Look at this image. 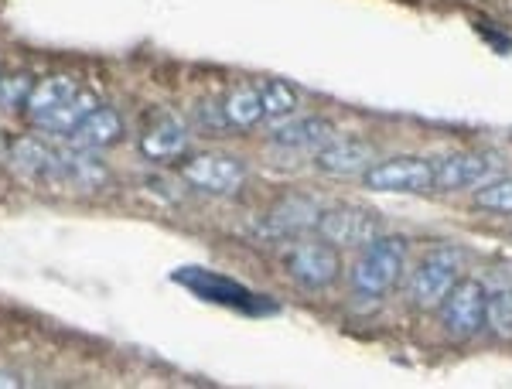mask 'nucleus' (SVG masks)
<instances>
[{"label": "nucleus", "instance_id": "f257e3e1", "mask_svg": "<svg viewBox=\"0 0 512 389\" xmlns=\"http://www.w3.org/2000/svg\"><path fill=\"white\" fill-rule=\"evenodd\" d=\"M407 253L410 239L396 233H379L373 243L362 246L359 260L349 270V284L355 297H366V301H379L400 284L403 270H407Z\"/></svg>", "mask_w": 512, "mask_h": 389}, {"label": "nucleus", "instance_id": "f03ea898", "mask_svg": "<svg viewBox=\"0 0 512 389\" xmlns=\"http://www.w3.org/2000/svg\"><path fill=\"white\" fill-rule=\"evenodd\" d=\"M284 267H287V277H291L297 287L318 294L342 280L345 260L335 243H328L325 236H318V239H301V243H294L284 260Z\"/></svg>", "mask_w": 512, "mask_h": 389}, {"label": "nucleus", "instance_id": "7ed1b4c3", "mask_svg": "<svg viewBox=\"0 0 512 389\" xmlns=\"http://www.w3.org/2000/svg\"><path fill=\"white\" fill-rule=\"evenodd\" d=\"M110 181V171H106L103 161H96L93 151L86 147H59L52 144V161H48V171H45V188H65V192H79V195H89V192H99V188Z\"/></svg>", "mask_w": 512, "mask_h": 389}, {"label": "nucleus", "instance_id": "20e7f679", "mask_svg": "<svg viewBox=\"0 0 512 389\" xmlns=\"http://www.w3.org/2000/svg\"><path fill=\"white\" fill-rule=\"evenodd\" d=\"M362 185L386 195H427L434 192V161L417 154L379 157L362 175Z\"/></svg>", "mask_w": 512, "mask_h": 389}, {"label": "nucleus", "instance_id": "39448f33", "mask_svg": "<svg viewBox=\"0 0 512 389\" xmlns=\"http://www.w3.org/2000/svg\"><path fill=\"white\" fill-rule=\"evenodd\" d=\"M485 301H489V291H485L482 280L475 277H458V284L451 287V294L444 297L441 311V325L451 338L458 342H468L478 331L485 328Z\"/></svg>", "mask_w": 512, "mask_h": 389}, {"label": "nucleus", "instance_id": "423d86ee", "mask_svg": "<svg viewBox=\"0 0 512 389\" xmlns=\"http://www.w3.org/2000/svg\"><path fill=\"white\" fill-rule=\"evenodd\" d=\"M181 178L202 195H236L246 185V164L233 154H195L181 164Z\"/></svg>", "mask_w": 512, "mask_h": 389}, {"label": "nucleus", "instance_id": "0eeeda50", "mask_svg": "<svg viewBox=\"0 0 512 389\" xmlns=\"http://www.w3.org/2000/svg\"><path fill=\"white\" fill-rule=\"evenodd\" d=\"M318 233L335 243L338 250H362L373 239L383 233V219L369 209H359V205H332V209L321 212L318 219Z\"/></svg>", "mask_w": 512, "mask_h": 389}, {"label": "nucleus", "instance_id": "6e6552de", "mask_svg": "<svg viewBox=\"0 0 512 389\" xmlns=\"http://www.w3.org/2000/svg\"><path fill=\"white\" fill-rule=\"evenodd\" d=\"M454 284H458V263L448 253H431L417 263L414 277H410V301L420 311H437Z\"/></svg>", "mask_w": 512, "mask_h": 389}, {"label": "nucleus", "instance_id": "1a4fd4ad", "mask_svg": "<svg viewBox=\"0 0 512 389\" xmlns=\"http://www.w3.org/2000/svg\"><path fill=\"white\" fill-rule=\"evenodd\" d=\"M376 161H379L376 144H369V140H362V137H349V140L335 137V140H328L321 151H315L318 171H325V175H332V178H362Z\"/></svg>", "mask_w": 512, "mask_h": 389}, {"label": "nucleus", "instance_id": "9d476101", "mask_svg": "<svg viewBox=\"0 0 512 389\" xmlns=\"http://www.w3.org/2000/svg\"><path fill=\"white\" fill-rule=\"evenodd\" d=\"M495 168V161L489 154H475V151H458L448 154L434 164V192H465V188L485 185Z\"/></svg>", "mask_w": 512, "mask_h": 389}, {"label": "nucleus", "instance_id": "9b49d317", "mask_svg": "<svg viewBox=\"0 0 512 389\" xmlns=\"http://www.w3.org/2000/svg\"><path fill=\"white\" fill-rule=\"evenodd\" d=\"M188 151V127L178 117L164 113L140 134V154L147 161H175Z\"/></svg>", "mask_w": 512, "mask_h": 389}, {"label": "nucleus", "instance_id": "f8f14e48", "mask_svg": "<svg viewBox=\"0 0 512 389\" xmlns=\"http://www.w3.org/2000/svg\"><path fill=\"white\" fill-rule=\"evenodd\" d=\"M120 140H123V117L113 106H96L86 120L69 130V144L86 147V151H103V147H113Z\"/></svg>", "mask_w": 512, "mask_h": 389}, {"label": "nucleus", "instance_id": "ddd939ff", "mask_svg": "<svg viewBox=\"0 0 512 389\" xmlns=\"http://www.w3.org/2000/svg\"><path fill=\"white\" fill-rule=\"evenodd\" d=\"M328 140H335V123L325 117H297L270 134V144L284 151H321Z\"/></svg>", "mask_w": 512, "mask_h": 389}, {"label": "nucleus", "instance_id": "4468645a", "mask_svg": "<svg viewBox=\"0 0 512 389\" xmlns=\"http://www.w3.org/2000/svg\"><path fill=\"white\" fill-rule=\"evenodd\" d=\"M321 209L308 195H284L274 209L267 212V226L277 236H301L308 229H318Z\"/></svg>", "mask_w": 512, "mask_h": 389}, {"label": "nucleus", "instance_id": "2eb2a0df", "mask_svg": "<svg viewBox=\"0 0 512 389\" xmlns=\"http://www.w3.org/2000/svg\"><path fill=\"white\" fill-rule=\"evenodd\" d=\"M175 280H178V284H185V287H192V291L198 297H205V301L229 304V308H246V304H250V294H246L239 284H233V280L219 277V273L188 267V270H178Z\"/></svg>", "mask_w": 512, "mask_h": 389}, {"label": "nucleus", "instance_id": "dca6fc26", "mask_svg": "<svg viewBox=\"0 0 512 389\" xmlns=\"http://www.w3.org/2000/svg\"><path fill=\"white\" fill-rule=\"evenodd\" d=\"M99 106V99L93 93H86V89H79L76 96L69 99V103L55 106L52 113H41V117L31 120V127H38L41 134H59V137H69V130L82 123Z\"/></svg>", "mask_w": 512, "mask_h": 389}, {"label": "nucleus", "instance_id": "f3484780", "mask_svg": "<svg viewBox=\"0 0 512 389\" xmlns=\"http://www.w3.org/2000/svg\"><path fill=\"white\" fill-rule=\"evenodd\" d=\"M79 82L72 76H48V79H38L35 89H31L28 103H24V113H28V120L41 117V113H52L55 106L69 103L72 96L79 93Z\"/></svg>", "mask_w": 512, "mask_h": 389}, {"label": "nucleus", "instance_id": "a211bd4d", "mask_svg": "<svg viewBox=\"0 0 512 389\" xmlns=\"http://www.w3.org/2000/svg\"><path fill=\"white\" fill-rule=\"evenodd\" d=\"M48 161H52V144L41 137H21L14 140L11 147V164L21 178H31V181H45V171H48Z\"/></svg>", "mask_w": 512, "mask_h": 389}, {"label": "nucleus", "instance_id": "6ab92c4d", "mask_svg": "<svg viewBox=\"0 0 512 389\" xmlns=\"http://www.w3.org/2000/svg\"><path fill=\"white\" fill-rule=\"evenodd\" d=\"M222 110L233 130H250L263 120V103H260V89L253 86H239L226 99H222Z\"/></svg>", "mask_w": 512, "mask_h": 389}, {"label": "nucleus", "instance_id": "aec40b11", "mask_svg": "<svg viewBox=\"0 0 512 389\" xmlns=\"http://www.w3.org/2000/svg\"><path fill=\"white\" fill-rule=\"evenodd\" d=\"M485 331L499 342H512V291L502 287V291H489V301H485Z\"/></svg>", "mask_w": 512, "mask_h": 389}, {"label": "nucleus", "instance_id": "412c9836", "mask_svg": "<svg viewBox=\"0 0 512 389\" xmlns=\"http://www.w3.org/2000/svg\"><path fill=\"white\" fill-rule=\"evenodd\" d=\"M260 103H263V117L267 120H287V117H294V110H297V93L287 82L270 79L267 86L260 89Z\"/></svg>", "mask_w": 512, "mask_h": 389}, {"label": "nucleus", "instance_id": "4be33fe9", "mask_svg": "<svg viewBox=\"0 0 512 389\" xmlns=\"http://www.w3.org/2000/svg\"><path fill=\"white\" fill-rule=\"evenodd\" d=\"M475 205L495 215H512V178H489L485 185H478Z\"/></svg>", "mask_w": 512, "mask_h": 389}, {"label": "nucleus", "instance_id": "5701e85b", "mask_svg": "<svg viewBox=\"0 0 512 389\" xmlns=\"http://www.w3.org/2000/svg\"><path fill=\"white\" fill-rule=\"evenodd\" d=\"M38 79L24 76V72H18V76H7L0 79V106L4 110H24V103H28L31 89H35Z\"/></svg>", "mask_w": 512, "mask_h": 389}, {"label": "nucleus", "instance_id": "b1692460", "mask_svg": "<svg viewBox=\"0 0 512 389\" xmlns=\"http://www.w3.org/2000/svg\"><path fill=\"white\" fill-rule=\"evenodd\" d=\"M198 120H202L205 130H212V134H222V130H233L226 120V110H222V103H202L198 106Z\"/></svg>", "mask_w": 512, "mask_h": 389}, {"label": "nucleus", "instance_id": "393cba45", "mask_svg": "<svg viewBox=\"0 0 512 389\" xmlns=\"http://www.w3.org/2000/svg\"><path fill=\"white\" fill-rule=\"evenodd\" d=\"M11 147H14V140H7V134L0 130V161H11Z\"/></svg>", "mask_w": 512, "mask_h": 389}, {"label": "nucleus", "instance_id": "a878e982", "mask_svg": "<svg viewBox=\"0 0 512 389\" xmlns=\"http://www.w3.org/2000/svg\"><path fill=\"white\" fill-rule=\"evenodd\" d=\"M0 386H7V389H18V386H21V379H14L11 372H0Z\"/></svg>", "mask_w": 512, "mask_h": 389}]
</instances>
